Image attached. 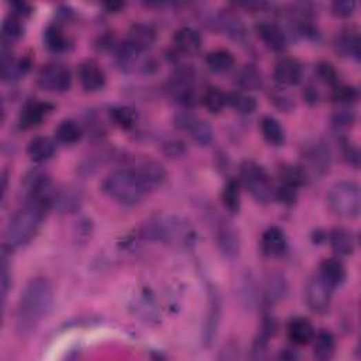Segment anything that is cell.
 <instances>
[{
    "label": "cell",
    "instance_id": "cell-1",
    "mask_svg": "<svg viewBox=\"0 0 361 361\" xmlns=\"http://www.w3.org/2000/svg\"><path fill=\"white\" fill-rule=\"evenodd\" d=\"M54 308V289L44 277L30 280L21 291L16 311V333L20 339L33 336Z\"/></svg>",
    "mask_w": 361,
    "mask_h": 361
},
{
    "label": "cell",
    "instance_id": "cell-2",
    "mask_svg": "<svg viewBox=\"0 0 361 361\" xmlns=\"http://www.w3.org/2000/svg\"><path fill=\"white\" fill-rule=\"evenodd\" d=\"M51 200L33 199L25 200L10 218L5 230V246L17 250L32 242L44 222Z\"/></svg>",
    "mask_w": 361,
    "mask_h": 361
},
{
    "label": "cell",
    "instance_id": "cell-3",
    "mask_svg": "<svg viewBox=\"0 0 361 361\" xmlns=\"http://www.w3.org/2000/svg\"><path fill=\"white\" fill-rule=\"evenodd\" d=\"M148 242H158L175 247H189L195 242V229L191 222L178 215H160L148 219L140 230Z\"/></svg>",
    "mask_w": 361,
    "mask_h": 361
},
{
    "label": "cell",
    "instance_id": "cell-4",
    "mask_svg": "<svg viewBox=\"0 0 361 361\" xmlns=\"http://www.w3.org/2000/svg\"><path fill=\"white\" fill-rule=\"evenodd\" d=\"M102 191L106 196L120 205L136 206L141 203L153 189L130 167L110 172L103 179Z\"/></svg>",
    "mask_w": 361,
    "mask_h": 361
},
{
    "label": "cell",
    "instance_id": "cell-5",
    "mask_svg": "<svg viewBox=\"0 0 361 361\" xmlns=\"http://www.w3.org/2000/svg\"><path fill=\"white\" fill-rule=\"evenodd\" d=\"M327 205L332 212L346 220L357 219L361 207L360 188L351 180H340L329 189Z\"/></svg>",
    "mask_w": 361,
    "mask_h": 361
},
{
    "label": "cell",
    "instance_id": "cell-6",
    "mask_svg": "<svg viewBox=\"0 0 361 361\" xmlns=\"http://www.w3.org/2000/svg\"><path fill=\"white\" fill-rule=\"evenodd\" d=\"M240 179L243 187L258 203H268L274 196L273 184L265 169L254 161H245L240 167Z\"/></svg>",
    "mask_w": 361,
    "mask_h": 361
},
{
    "label": "cell",
    "instance_id": "cell-7",
    "mask_svg": "<svg viewBox=\"0 0 361 361\" xmlns=\"http://www.w3.org/2000/svg\"><path fill=\"white\" fill-rule=\"evenodd\" d=\"M39 86L47 92H55V94H63L71 89L72 78L64 65L59 64H50L45 65L39 76H37Z\"/></svg>",
    "mask_w": 361,
    "mask_h": 361
},
{
    "label": "cell",
    "instance_id": "cell-8",
    "mask_svg": "<svg viewBox=\"0 0 361 361\" xmlns=\"http://www.w3.org/2000/svg\"><path fill=\"white\" fill-rule=\"evenodd\" d=\"M174 123L176 129L187 132L191 138L199 145H207L214 140V130L210 125L191 113L176 114Z\"/></svg>",
    "mask_w": 361,
    "mask_h": 361
},
{
    "label": "cell",
    "instance_id": "cell-9",
    "mask_svg": "<svg viewBox=\"0 0 361 361\" xmlns=\"http://www.w3.org/2000/svg\"><path fill=\"white\" fill-rule=\"evenodd\" d=\"M222 319V300L220 295L215 288L209 289V308L203 324L202 343L205 347H210L216 340L219 326Z\"/></svg>",
    "mask_w": 361,
    "mask_h": 361
},
{
    "label": "cell",
    "instance_id": "cell-10",
    "mask_svg": "<svg viewBox=\"0 0 361 361\" xmlns=\"http://www.w3.org/2000/svg\"><path fill=\"white\" fill-rule=\"evenodd\" d=\"M332 292L330 288L319 276H315L309 280L305 291V298L308 307L318 313L326 312L332 302Z\"/></svg>",
    "mask_w": 361,
    "mask_h": 361
},
{
    "label": "cell",
    "instance_id": "cell-11",
    "mask_svg": "<svg viewBox=\"0 0 361 361\" xmlns=\"http://www.w3.org/2000/svg\"><path fill=\"white\" fill-rule=\"evenodd\" d=\"M52 110V106L43 101H28L20 110L17 125L20 130H32L43 123V120Z\"/></svg>",
    "mask_w": 361,
    "mask_h": 361
},
{
    "label": "cell",
    "instance_id": "cell-12",
    "mask_svg": "<svg viewBox=\"0 0 361 361\" xmlns=\"http://www.w3.org/2000/svg\"><path fill=\"white\" fill-rule=\"evenodd\" d=\"M156 39V30L152 25L137 23L129 28L125 45L140 55L154 45Z\"/></svg>",
    "mask_w": 361,
    "mask_h": 361
},
{
    "label": "cell",
    "instance_id": "cell-13",
    "mask_svg": "<svg viewBox=\"0 0 361 361\" xmlns=\"http://www.w3.org/2000/svg\"><path fill=\"white\" fill-rule=\"evenodd\" d=\"M256 33L258 39L262 41V44L267 48H269L271 51L281 52L288 45L287 34L284 33V30L276 23H271V21L257 23Z\"/></svg>",
    "mask_w": 361,
    "mask_h": 361
},
{
    "label": "cell",
    "instance_id": "cell-14",
    "mask_svg": "<svg viewBox=\"0 0 361 361\" xmlns=\"http://www.w3.org/2000/svg\"><path fill=\"white\" fill-rule=\"evenodd\" d=\"M78 79L87 92H98L106 85V75L95 61H85L78 67Z\"/></svg>",
    "mask_w": 361,
    "mask_h": 361
},
{
    "label": "cell",
    "instance_id": "cell-15",
    "mask_svg": "<svg viewBox=\"0 0 361 361\" xmlns=\"http://www.w3.org/2000/svg\"><path fill=\"white\" fill-rule=\"evenodd\" d=\"M132 168L141 176V179L152 189L160 187L167 178L165 168L160 163L152 158L138 160L134 163V165H132Z\"/></svg>",
    "mask_w": 361,
    "mask_h": 361
},
{
    "label": "cell",
    "instance_id": "cell-16",
    "mask_svg": "<svg viewBox=\"0 0 361 361\" xmlns=\"http://www.w3.org/2000/svg\"><path fill=\"white\" fill-rule=\"evenodd\" d=\"M216 25L225 36L236 43L245 44L249 40V33L245 23L230 12L220 13L216 19Z\"/></svg>",
    "mask_w": 361,
    "mask_h": 361
},
{
    "label": "cell",
    "instance_id": "cell-17",
    "mask_svg": "<svg viewBox=\"0 0 361 361\" xmlns=\"http://www.w3.org/2000/svg\"><path fill=\"white\" fill-rule=\"evenodd\" d=\"M302 65L293 58H281L274 68V79L281 86H295L302 79Z\"/></svg>",
    "mask_w": 361,
    "mask_h": 361
},
{
    "label": "cell",
    "instance_id": "cell-18",
    "mask_svg": "<svg viewBox=\"0 0 361 361\" xmlns=\"http://www.w3.org/2000/svg\"><path fill=\"white\" fill-rule=\"evenodd\" d=\"M330 288L336 289L346 281V267L339 258H326L320 262L318 274Z\"/></svg>",
    "mask_w": 361,
    "mask_h": 361
},
{
    "label": "cell",
    "instance_id": "cell-19",
    "mask_svg": "<svg viewBox=\"0 0 361 361\" xmlns=\"http://www.w3.org/2000/svg\"><path fill=\"white\" fill-rule=\"evenodd\" d=\"M216 240L225 256L233 258L238 254L240 238L233 225H230L227 220H219L216 223Z\"/></svg>",
    "mask_w": 361,
    "mask_h": 361
},
{
    "label": "cell",
    "instance_id": "cell-20",
    "mask_svg": "<svg viewBox=\"0 0 361 361\" xmlns=\"http://www.w3.org/2000/svg\"><path fill=\"white\" fill-rule=\"evenodd\" d=\"M261 250L268 257H278L287 250V236L280 227H268L261 236Z\"/></svg>",
    "mask_w": 361,
    "mask_h": 361
},
{
    "label": "cell",
    "instance_id": "cell-21",
    "mask_svg": "<svg viewBox=\"0 0 361 361\" xmlns=\"http://www.w3.org/2000/svg\"><path fill=\"white\" fill-rule=\"evenodd\" d=\"M287 333L289 340L296 346H308L315 338V327L305 318H295L288 323Z\"/></svg>",
    "mask_w": 361,
    "mask_h": 361
},
{
    "label": "cell",
    "instance_id": "cell-22",
    "mask_svg": "<svg viewBox=\"0 0 361 361\" xmlns=\"http://www.w3.org/2000/svg\"><path fill=\"white\" fill-rule=\"evenodd\" d=\"M175 47L187 55H195L200 51L202 47V37L198 30L192 27H183L176 30L174 36Z\"/></svg>",
    "mask_w": 361,
    "mask_h": 361
},
{
    "label": "cell",
    "instance_id": "cell-23",
    "mask_svg": "<svg viewBox=\"0 0 361 361\" xmlns=\"http://www.w3.org/2000/svg\"><path fill=\"white\" fill-rule=\"evenodd\" d=\"M329 245L338 256L347 257L354 253L355 240L351 231L343 227H336L329 233Z\"/></svg>",
    "mask_w": 361,
    "mask_h": 361
},
{
    "label": "cell",
    "instance_id": "cell-24",
    "mask_svg": "<svg viewBox=\"0 0 361 361\" xmlns=\"http://www.w3.org/2000/svg\"><path fill=\"white\" fill-rule=\"evenodd\" d=\"M55 154V144L45 136L34 137L27 145V156L34 163H44Z\"/></svg>",
    "mask_w": 361,
    "mask_h": 361
},
{
    "label": "cell",
    "instance_id": "cell-25",
    "mask_svg": "<svg viewBox=\"0 0 361 361\" xmlns=\"http://www.w3.org/2000/svg\"><path fill=\"white\" fill-rule=\"evenodd\" d=\"M313 357L319 361H327L335 355L336 351V339L335 336L327 332V330H320L315 333L313 338Z\"/></svg>",
    "mask_w": 361,
    "mask_h": 361
},
{
    "label": "cell",
    "instance_id": "cell-26",
    "mask_svg": "<svg viewBox=\"0 0 361 361\" xmlns=\"http://www.w3.org/2000/svg\"><path fill=\"white\" fill-rule=\"evenodd\" d=\"M260 127H261V134L268 144L280 147L285 143V130L276 117L264 116L261 118Z\"/></svg>",
    "mask_w": 361,
    "mask_h": 361
},
{
    "label": "cell",
    "instance_id": "cell-27",
    "mask_svg": "<svg viewBox=\"0 0 361 361\" xmlns=\"http://www.w3.org/2000/svg\"><path fill=\"white\" fill-rule=\"evenodd\" d=\"M52 205L61 212H75L82 205V195L78 189L75 188H65L63 191H59L58 194H54L52 198Z\"/></svg>",
    "mask_w": 361,
    "mask_h": 361
},
{
    "label": "cell",
    "instance_id": "cell-28",
    "mask_svg": "<svg viewBox=\"0 0 361 361\" xmlns=\"http://www.w3.org/2000/svg\"><path fill=\"white\" fill-rule=\"evenodd\" d=\"M234 56L227 50H216L207 54L206 65L215 74H227L234 68Z\"/></svg>",
    "mask_w": 361,
    "mask_h": 361
},
{
    "label": "cell",
    "instance_id": "cell-29",
    "mask_svg": "<svg viewBox=\"0 0 361 361\" xmlns=\"http://www.w3.org/2000/svg\"><path fill=\"white\" fill-rule=\"evenodd\" d=\"M55 140L64 145H72L76 144L82 138V129L74 120H63L54 132Z\"/></svg>",
    "mask_w": 361,
    "mask_h": 361
},
{
    "label": "cell",
    "instance_id": "cell-30",
    "mask_svg": "<svg viewBox=\"0 0 361 361\" xmlns=\"http://www.w3.org/2000/svg\"><path fill=\"white\" fill-rule=\"evenodd\" d=\"M44 44L52 52H64L70 47V39L59 25H48L44 32Z\"/></svg>",
    "mask_w": 361,
    "mask_h": 361
},
{
    "label": "cell",
    "instance_id": "cell-31",
    "mask_svg": "<svg viewBox=\"0 0 361 361\" xmlns=\"http://www.w3.org/2000/svg\"><path fill=\"white\" fill-rule=\"evenodd\" d=\"M227 106H230L238 114H253L257 110V101L254 96L246 92L227 94Z\"/></svg>",
    "mask_w": 361,
    "mask_h": 361
},
{
    "label": "cell",
    "instance_id": "cell-32",
    "mask_svg": "<svg viewBox=\"0 0 361 361\" xmlns=\"http://www.w3.org/2000/svg\"><path fill=\"white\" fill-rule=\"evenodd\" d=\"M112 122L123 130H130L137 122V113L130 106H116L110 109Z\"/></svg>",
    "mask_w": 361,
    "mask_h": 361
},
{
    "label": "cell",
    "instance_id": "cell-33",
    "mask_svg": "<svg viewBox=\"0 0 361 361\" xmlns=\"http://www.w3.org/2000/svg\"><path fill=\"white\" fill-rule=\"evenodd\" d=\"M222 202L230 214H238L240 206H242V195H240L238 180H227V184L222 191Z\"/></svg>",
    "mask_w": 361,
    "mask_h": 361
},
{
    "label": "cell",
    "instance_id": "cell-34",
    "mask_svg": "<svg viewBox=\"0 0 361 361\" xmlns=\"http://www.w3.org/2000/svg\"><path fill=\"white\" fill-rule=\"evenodd\" d=\"M236 82L245 90H257L262 86V76L254 65H246L236 75Z\"/></svg>",
    "mask_w": 361,
    "mask_h": 361
},
{
    "label": "cell",
    "instance_id": "cell-35",
    "mask_svg": "<svg viewBox=\"0 0 361 361\" xmlns=\"http://www.w3.org/2000/svg\"><path fill=\"white\" fill-rule=\"evenodd\" d=\"M202 103L210 113H220L227 106V94L219 87H207L202 96Z\"/></svg>",
    "mask_w": 361,
    "mask_h": 361
},
{
    "label": "cell",
    "instance_id": "cell-36",
    "mask_svg": "<svg viewBox=\"0 0 361 361\" xmlns=\"http://www.w3.org/2000/svg\"><path fill=\"white\" fill-rule=\"evenodd\" d=\"M307 160L316 172H326L329 169V152L322 144H313L307 149Z\"/></svg>",
    "mask_w": 361,
    "mask_h": 361
},
{
    "label": "cell",
    "instance_id": "cell-37",
    "mask_svg": "<svg viewBox=\"0 0 361 361\" xmlns=\"http://www.w3.org/2000/svg\"><path fill=\"white\" fill-rule=\"evenodd\" d=\"M336 51L343 56H354L358 59L360 56V39L357 33L347 32L342 33L336 40Z\"/></svg>",
    "mask_w": 361,
    "mask_h": 361
},
{
    "label": "cell",
    "instance_id": "cell-38",
    "mask_svg": "<svg viewBox=\"0 0 361 361\" xmlns=\"http://www.w3.org/2000/svg\"><path fill=\"white\" fill-rule=\"evenodd\" d=\"M281 178V184L289 185L293 188H299L305 184L307 180V171L302 167H296V165H287L281 169L280 172Z\"/></svg>",
    "mask_w": 361,
    "mask_h": 361
},
{
    "label": "cell",
    "instance_id": "cell-39",
    "mask_svg": "<svg viewBox=\"0 0 361 361\" xmlns=\"http://www.w3.org/2000/svg\"><path fill=\"white\" fill-rule=\"evenodd\" d=\"M2 33L5 40L9 41H16L23 37L24 33V27L21 24V20L16 14H9L2 24Z\"/></svg>",
    "mask_w": 361,
    "mask_h": 361
},
{
    "label": "cell",
    "instance_id": "cell-40",
    "mask_svg": "<svg viewBox=\"0 0 361 361\" xmlns=\"http://www.w3.org/2000/svg\"><path fill=\"white\" fill-rule=\"evenodd\" d=\"M316 74H318L319 79L329 86L335 87L336 85H339V74H338L336 68L327 61H322V63L318 64Z\"/></svg>",
    "mask_w": 361,
    "mask_h": 361
},
{
    "label": "cell",
    "instance_id": "cell-41",
    "mask_svg": "<svg viewBox=\"0 0 361 361\" xmlns=\"http://www.w3.org/2000/svg\"><path fill=\"white\" fill-rule=\"evenodd\" d=\"M333 101L338 103H353L358 99V90L350 85H336L333 87Z\"/></svg>",
    "mask_w": 361,
    "mask_h": 361
},
{
    "label": "cell",
    "instance_id": "cell-42",
    "mask_svg": "<svg viewBox=\"0 0 361 361\" xmlns=\"http://www.w3.org/2000/svg\"><path fill=\"white\" fill-rule=\"evenodd\" d=\"M355 10V2L353 0H336L332 3V13L336 17L346 19L350 17Z\"/></svg>",
    "mask_w": 361,
    "mask_h": 361
},
{
    "label": "cell",
    "instance_id": "cell-43",
    "mask_svg": "<svg viewBox=\"0 0 361 361\" xmlns=\"http://www.w3.org/2000/svg\"><path fill=\"white\" fill-rule=\"evenodd\" d=\"M10 284H12L10 267H9L8 258L3 257V262H2V307H3V311L6 308V300H8V295L10 291Z\"/></svg>",
    "mask_w": 361,
    "mask_h": 361
},
{
    "label": "cell",
    "instance_id": "cell-44",
    "mask_svg": "<svg viewBox=\"0 0 361 361\" xmlns=\"http://www.w3.org/2000/svg\"><path fill=\"white\" fill-rule=\"evenodd\" d=\"M271 101H273V103L280 109V110H284V112H289L293 109V99L288 95V94H284V92H276L273 96H271Z\"/></svg>",
    "mask_w": 361,
    "mask_h": 361
},
{
    "label": "cell",
    "instance_id": "cell-45",
    "mask_svg": "<svg viewBox=\"0 0 361 361\" xmlns=\"http://www.w3.org/2000/svg\"><path fill=\"white\" fill-rule=\"evenodd\" d=\"M277 198L284 202V203H293L296 200V196H298V189L293 188V187H289V185H284L281 184L280 188L277 189Z\"/></svg>",
    "mask_w": 361,
    "mask_h": 361
},
{
    "label": "cell",
    "instance_id": "cell-46",
    "mask_svg": "<svg viewBox=\"0 0 361 361\" xmlns=\"http://www.w3.org/2000/svg\"><path fill=\"white\" fill-rule=\"evenodd\" d=\"M287 284L282 280V277H273L269 281V296L271 298H282L284 292H285Z\"/></svg>",
    "mask_w": 361,
    "mask_h": 361
},
{
    "label": "cell",
    "instance_id": "cell-47",
    "mask_svg": "<svg viewBox=\"0 0 361 361\" xmlns=\"http://www.w3.org/2000/svg\"><path fill=\"white\" fill-rule=\"evenodd\" d=\"M12 9H13L12 14H16L19 17L30 16V14H32V12H33V8L30 6L28 3H25V2H14V3H12Z\"/></svg>",
    "mask_w": 361,
    "mask_h": 361
},
{
    "label": "cell",
    "instance_id": "cell-48",
    "mask_svg": "<svg viewBox=\"0 0 361 361\" xmlns=\"http://www.w3.org/2000/svg\"><path fill=\"white\" fill-rule=\"evenodd\" d=\"M335 122H336L338 126H351L353 122H354V113L347 112V110L339 112V113L336 114Z\"/></svg>",
    "mask_w": 361,
    "mask_h": 361
},
{
    "label": "cell",
    "instance_id": "cell-49",
    "mask_svg": "<svg viewBox=\"0 0 361 361\" xmlns=\"http://www.w3.org/2000/svg\"><path fill=\"white\" fill-rule=\"evenodd\" d=\"M305 98H307V101H308L309 103H318V101H319V95H318V92H316L315 89H311V87L307 89Z\"/></svg>",
    "mask_w": 361,
    "mask_h": 361
}]
</instances>
